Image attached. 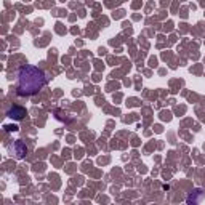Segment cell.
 <instances>
[{"label": "cell", "mask_w": 205, "mask_h": 205, "mask_svg": "<svg viewBox=\"0 0 205 205\" xmlns=\"http://www.w3.org/2000/svg\"><path fill=\"white\" fill-rule=\"evenodd\" d=\"M47 79L43 71L35 66H22L18 71V95L19 96H32L37 95L45 87Z\"/></svg>", "instance_id": "1"}, {"label": "cell", "mask_w": 205, "mask_h": 205, "mask_svg": "<svg viewBox=\"0 0 205 205\" xmlns=\"http://www.w3.org/2000/svg\"><path fill=\"white\" fill-rule=\"evenodd\" d=\"M11 151H13L15 154H16V157L18 159H22L26 156V152H27V147H26V144L22 143V141H15L13 143V146H11Z\"/></svg>", "instance_id": "2"}, {"label": "cell", "mask_w": 205, "mask_h": 205, "mask_svg": "<svg viewBox=\"0 0 205 205\" xmlns=\"http://www.w3.org/2000/svg\"><path fill=\"white\" fill-rule=\"evenodd\" d=\"M7 116L10 119H15V120H22L26 116V111L22 109V107H18V106H15V107H11V109L8 111Z\"/></svg>", "instance_id": "3"}, {"label": "cell", "mask_w": 205, "mask_h": 205, "mask_svg": "<svg viewBox=\"0 0 205 205\" xmlns=\"http://www.w3.org/2000/svg\"><path fill=\"white\" fill-rule=\"evenodd\" d=\"M5 128H7V132H16L18 130L16 125H5Z\"/></svg>", "instance_id": "4"}]
</instances>
